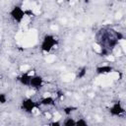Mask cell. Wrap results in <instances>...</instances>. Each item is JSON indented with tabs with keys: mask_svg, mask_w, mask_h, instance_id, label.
I'll use <instances>...</instances> for the list:
<instances>
[{
	"mask_svg": "<svg viewBox=\"0 0 126 126\" xmlns=\"http://www.w3.org/2000/svg\"><path fill=\"white\" fill-rule=\"evenodd\" d=\"M57 45V39L53 34L47 33L43 36L41 43H40V49L43 52H50L55 46Z\"/></svg>",
	"mask_w": 126,
	"mask_h": 126,
	"instance_id": "6da1fadb",
	"label": "cell"
},
{
	"mask_svg": "<svg viewBox=\"0 0 126 126\" xmlns=\"http://www.w3.org/2000/svg\"><path fill=\"white\" fill-rule=\"evenodd\" d=\"M9 15H10L11 19L14 22H16V23H22V21L24 20V18L26 16V12H25V10L21 6L16 5V6H14L10 10Z\"/></svg>",
	"mask_w": 126,
	"mask_h": 126,
	"instance_id": "7a4b0ae2",
	"label": "cell"
},
{
	"mask_svg": "<svg viewBox=\"0 0 126 126\" xmlns=\"http://www.w3.org/2000/svg\"><path fill=\"white\" fill-rule=\"evenodd\" d=\"M21 107H22V109H23L24 111H26V112H28V113H32V112L37 107V103H36L33 99H32V98H30V97H27V98H24V99L22 100V102H21Z\"/></svg>",
	"mask_w": 126,
	"mask_h": 126,
	"instance_id": "3957f363",
	"label": "cell"
},
{
	"mask_svg": "<svg viewBox=\"0 0 126 126\" xmlns=\"http://www.w3.org/2000/svg\"><path fill=\"white\" fill-rule=\"evenodd\" d=\"M125 112H126V109L123 107L120 101L113 102L109 107V114L111 116H121L122 114H125Z\"/></svg>",
	"mask_w": 126,
	"mask_h": 126,
	"instance_id": "277c9868",
	"label": "cell"
},
{
	"mask_svg": "<svg viewBox=\"0 0 126 126\" xmlns=\"http://www.w3.org/2000/svg\"><path fill=\"white\" fill-rule=\"evenodd\" d=\"M43 84H44V80H43V78L41 76H39V75H33L32 77L30 87L32 89H34V90H39V89L42 88Z\"/></svg>",
	"mask_w": 126,
	"mask_h": 126,
	"instance_id": "5b68a950",
	"label": "cell"
},
{
	"mask_svg": "<svg viewBox=\"0 0 126 126\" xmlns=\"http://www.w3.org/2000/svg\"><path fill=\"white\" fill-rule=\"evenodd\" d=\"M112 71H113V67L110 65H100V66L96 67V69H95V72L98 75H106V74L111 73Z\"/></svg>",
	"mask_w": 126,
	"mask_h": 126,
	"instance_id": "8992f818",
	"label": "cell"
},
{
	"mask_svg": "<svg viewBox=\"0 0 126 126\" xmlns=\"http://www.w3.org/2000/svg\"><path fill=\"white\" fill-rule=\"evenodd\" d=\"M32 77V76L31 74H29V73H24V74H22L20 77H18V81H19L23 86L30 87Z\"/></svg>",
	"mask_w": 126,
	"mask_h": 126,
	"instance_id": "52a82bcc",
	"label": "cell"
},
{
	"mask_svg": "<svg viewBox=\"0 0 126 126\" xmlns=\"http://www.w3.org/2000/svg\"><path fill=\"white\" fill-rule=\"evenodd\" d=\"M38 103L41 104V105H43V106H52V105L55 104V99L52 96L47 95V96L42 97Z\"/></svg>",
	"mask_w": 126,
	"mask_h": 126,
	"instance_id": "ba28073f",
	"label": "cell"
},
{
	"mask_svg": "<svg viewBox=\"0 0 126 126\" xmlns=\"http://www.w3.org/2000/svg\"><path fill=\"white\" fill-rule=\"evenodd\" d=\"M76 122L77 120L74 119L72 116H67L62 123V126H76Z\"/></svg>",
	"mask_w": 126,
	"mask_h": 126,
	"instance_id": "9c48e42d",
	"label": "cell"
},
{
	"mask_svg": "<svg viewBox=\"0 0 126 126\" xmlns=\"http://www.w3.org/2000/svg\"><path fill=\"white\" fill-rule=\"evenodd\" d=\"M76 109V107H73V106H66L63 108V112L67 115V116H70L72 114V112Z\"/></svg>",
	"mask_w": 126,
	"mask_h": 126,
	"instance_id": "30bf717a",
	"label": "cell"
},
{
	"mask_svg": "<svg viewBox=\"0 0 126 126\" xmlns=\"http://www.w3.org/2000/svg\"><path fill=\"white\" fill-rule=\"evenodd\" d=\"M76 126H89V124L85 118H79V119H77Z\"/></svg>",
	"mask_w": 126,
	"mask_h": 126,
	"instance_id": "8fae6325",
	"label": "cell"
},
{
	"mask_svg": "<svg viewBox=\"0 0 126 126\" xmlns=\"http://www.w3.org/2000/svg\"><path fill=\"white\" fill-rule=\"evenodd\" d=\"M87 74V68L86 67H83L80 71H79V73H78V78H84L85 77V75Z\"/></svg>",
	"mask_w": 126,
	"mask_h": 126,
	"instance_id": "7c38bea8",
	"label": "cell"
},
{
	"mask_svg": "<svg viewBox=\"0 0 126 126\" xmlns=\"http://www.w3.org/2000/svg\"><path fill=\"white\" fill-rule=\"evenodd\" d=\"M6 102H7V95H6V94L1 93L0 94V103L1 104H5Z\"/></svg>",
	"mask_w": 126,
	"mask_h": 126,
	"instance_id": "4fadbf2b",
	"label": "cell"
},
{
	"mask_svg": "<svg viewBox=\"0 0 126 126\" xmlns=\"http://www.w3.org/2000/svg\"><path fill=\"white\" fill-rule=\"evenodd\" d=\"M62 125V123L59 121V120H54L53 122H51V124H50V126H61Z\"/></svg>",
	"mask_w": 126,
	"mask_h": 126,
	"instance_id": "5bb4252c",
	"label": "cell"
},
{
	"mask_svg": "<svg viewBox=\"0 0 126 126\" xmlns=\"http://www.w3.org/2000/svg\"><path fill=\"white\" fill-rule=\"evenodd\" d=\"M125 114H126V112H125Z\"/></svg>",
	"mask_w": 126,
	"mask_h": 126,
	"instance_id": "9a60e30c",
	"label": "cell"
},
{
	"mask_svg": "<svg viewBox=\"0 0 126 126\" xmlns=\"http://www.w3.org/2000/svg\"><path fill=\"white\" fill-rule=\"evenodd\" d=\"M61 126H62V125H61Z\"/></svg>",
	"mask_w": 126,
	"mask_h": 126,
	"instance_id": "2e32d148",
	"label": "cell"
}]
</instances>
